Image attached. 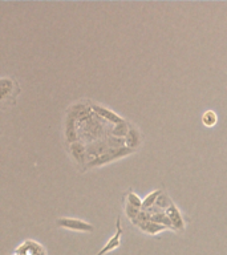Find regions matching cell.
<instances>
[{
  "label": "cell",
  "instance_id": "6da1fadb",
  "mask_svg": "<svg viewBox=\"0 0 227 255\" xmlns=\"http://www.w3.org/2000/svg\"><path fill=\"white\" fill-rule=\"evenodd\" d=\"M134 150L133 149L128 148V146H122V148L117 149H111L107 154H104L101 157H97L94 160H90L89 164H88V168H94V166H101L105 165L108 162L114 161V160H118V158H122V157H126L132 154Z\"/></svg>",
  "mask_w": 227,
  "mask_h": 255
},
{
  "label": "cell",
  "instance_id": "7a4b0ae2",
  "mask_svg": "<svg viewBox=\"0 0 227 255\" xmlns=\"http://www.w3.org/2000/svg\"><path fill=\"white\" fill-rule=\"evenodd\" d=\"M56 225L60 227L69 228V230H75V231H84V233H92L94 227L88 222L81 220H76V218H58L56 220Z\"/></svg>",
  "mask_w": 227,
  "mask_h": 255
},
{
  "label": "cell",
  "instance_id": "3957f363",
  "mask_svg": "<svg viewBox=\"0 0 227 255\" xmlns=\"http://www.w3.org/2000/svg\"><path fill=\"white\" fill-rule=\"evenodd\" d=\"M122 233H124V230H122V227H121V218L120 217H117L116 234L109 239V242H108L107 245H105L101 250L98 251L97 255H105L107 253H111V251L116 250L117 247L121 245V237H122Z\"/></svg>",
  "mask_w": 227,
  "mask_h": 255
},
{
  "label": "cell",
  "instance_id": "277c9868",
  "mask_svg": "<svg viewBox=\"0 0 227 255\" xmlns=\"http://www.w3.org/2000/svg\"><path fill=\"white\" fill-rule=\"evenodd\" d=\"M166 214H168V217H169L170 221H171V224H173V227L175 231H183V230H185V221H183L182 218V214H181L179 209L174 205V203L166 210Z\"/></svg>",
  "mask_w": 227,
  "mask_h": 255
},
{
  "label": "cell",
  "instance_id": "5b68a950",
  "mask_svg": "<svg viewBox=\"0 0 227 255\" xmlns=\"http://www.w3.org/2000/svg\"><path fill=\"white\" fill-rule=\"evenodd\" d=\"M92 109H93L94 112L97 113L98 116L104 117L105 120L111 121V122L116 124V125H118V124H121V122H124V120H122L118 114H116L114 112H112V111H109V109H107V108L101 107V105H93Z\"/></svg>",
  "mask_w": 227,
  "mask_h": 255
},
{
  "label": "cell",
  "instance_id": "8992f818",
  "mask_svg": "<svg viewBox=\"0 0 227 255\" xmlns=\"http://www.w3.org/2000/svg\"><path fill=\"white\" fill-rule=\"evenodd\" d=\"M109 150H111V148H109V145H108L107 142H96L88 146L86 154H88L92 160H94V156L97 158V157H101L104 156V154H107Z\"/></svg>",
  "mask_w": 227,
  "mask_h": 255
},
{
  "label": "cell",
  "instance_id": "52a82bcc",
  "mask_svg": "<svg viewBox=\"0 0 227 255\" xmlns=\"http://www.w3.org/2000/svg\"><path fill=\"white\" fill-rule=\"evenodd\" d=\"M138 227L141 228L143 233L150 234V235H156V234L161 233V231H164V230L168 228L166 226H164V225L156 224V222H153V221H146V222H142V224L138 225Z\"/></svg>",
  "mask_w": 227,
  "mask_h": 255
},
{
  "label": "cell",
  "instance_id": "ba28073f",
  "mask_svg": "<svg viewBox=\"0 0 227 255\" xmlns=\"http://www.w3.org/2000/svg\"><path fill=\"white\" fill-rule=\"evenodd\" d=\"M140 142H141V135H140V132H138L136 128H130L129 133L125 137V143H126V146L136 150V148H138Z\"/></svg>",
  "mask_w": 227,
  "mask_h": 255
},
{
  "label": "cell",
  "instance_id": "9c48e42d",
  "mask_svg": "<svg viewBox=\"0 0 227 255\" xmlns=\"http://www.w3.org/2000/svg\"><path fill=\"white\" fill-rule=\"evenodd\" d=\"M71 153H72V156L75 157V160L77 162L83 164V162L85 161V156H86V149H85L80 142L71 143Z\"/></svg>",
  "mask_w": 227,
  "mask_h": 255
},
{
  "label": "cell",
  "instance_id": "30bf717a",
  "mask_svg": "<svg viewBox=\"0 0 227 255\" xmlns=\"http://www.w3.org/2000/svg\"><path fill=\"white\" fill-rule=\"evenodd\" d=\"M150 221L156 222V224L164 225V226H166L168 228H171V230H174L173 224H171V221H170V218L168 217V214H166V211H160V213L153 214L151 215ZM174 231H175V230H174Z\"/></svg>",
  "mask_w": 227,
  "mask_h": 255
},
{
  "label": "cell",
  "instance_id": "8fae6325",
  "mask_svg": "<svg viewBox=\"0 0 227 255\" xmlns=\"http://www.w3.org/2000/svg\"><path fill=\"white\" fill-rule=\"evenodd\" d=\"M12 88H14V81L11 79H1L0 80V94H1V99L8 97L12 93Z\"/></svg>",
  "mask_w": 227,
  "mask_h": 255
},
{
  "label": "cell",
  "instance_id": "7c38bea8",
  "mask_svg": "<svg viewBox=\"0 0 227 255\" xmlns=\"http://www.w3.org/2000/svg\"><path fill=\"white\" fill-rule=\"evenodd\" d=\"M162 194V190H154L153 193H150L149 196H146V198L143 199L142 202V210H149L150 207L156 205L157 199Z\"/></svg>",
  "mask_w": 227,
  "mask_h": 255
},
{
  "label": "cell",
  "instance_id": "4fadbf2b",
  "mask_svg": "<svg viewBox=\"0 0 227 255\" xmlns=\"http://www.w3.org/2000/svg\"><path fill=\"white\" fill-rule=\"evenodd\" d=\"M65 136H67L68 141L71 143H75L77 141V135L75 130V120L73 118H67V129H65Z\"/></svg>",
  "mask_w": 227,
  "mask_h": 255
},
{
  "label": "cell",
  "instance_id": "5bb4252c",
  "mask_svg": "<svg viewBox=\"0 0 227 255\" xmlns=\"http://www.w3.org/2000/svg\"><path fill=\"white\" fill-rule=\"evenodd\" d=\"M217 121H218V116H217V113L214 112V111H206L203 114H202V122H203V125L207 126V128H211L217 124Z\"/></svg>",
  "mask_w": 227,
  "mask_h": 255
},
{
  "label": "cell",
  "instance_id": "9a60e30c",
  "mask_svg": "<svg viewBox=\"0 0 227 255\" xmlns=\"http://www.w3.org/2000/svg\"><path fill=\"white\" fill-rule=\"evenodd\" d=\"M173 205V202H171V199H170V197L166 194V193L162 192V194H161L160 197H158V199H157L156 205L160 210L162 211H166L168 209H169L170 206Z\"/></svg>",
  "mask_w": 227,
  "mask_h": 255
},
{
  "label": "cell",
  "instance_id": "2e32d148",
  "mask_svg": "<svg viewBox=\"0 0 227 255\" xmlns=\"http://www.w3.org/2000/svg\"><path fill=\"white\" fill-rule=\"evenodd\" d=\"M125 213H126V215H128V218L132 221V224L137 226L138 217H140L141 210L137 209V207H134V206L129 205V203H126V206H125Z\"/></svg>",
  "mask_w": 227,
  "mask_h": 255
},
{
  "label": "cell",
  "instance_id": "e0dca14e",
  "mask_svg": "<svg viewBox=\"0 0 227 255\" xmlns=\"http://www.w3.org/2000/svg\"><path fill=\"white\" fill-rule=\"evenodd\" d=\"M129 133V129H128V124L126 122H121L118 125H116L112 130V135L117 136V137H126Z\"/></svg>",
  "mask_w": 227,
  "mask_h": 255
},
{
  "label": "cell",
  "instance_id": "ac0fdd59",
  "mask_svg": "<svg viewBox=\"0 0 227 255\" xmlns=\"http://www.w3.org/2000/svg\"><path fill=\"white\" fill-rule=\"evenodd\" d=\"M142 202L143 199H141V198L138 197L136 193L130 192L129 194H128V203L134 206V207H137L140 210H142Z\"/></svg>",
  "mask_w": 227,
  "mask_h": 255
}]
</instances>
